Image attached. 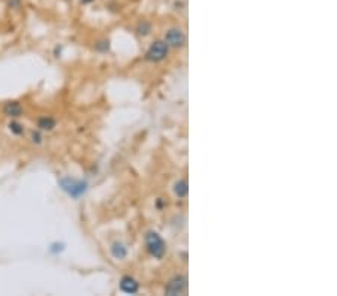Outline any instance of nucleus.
Returning a JSON list of instances; mask_svg holds the SVG:
<instances>
[{
  "instance_id": "f257e3e1",
  "label": "nucleus",
  "mask_w": 337,
  "mask_h": 296,
  "mask_svg": "<svg viewBox=\"0 0 337 296\" xmlns=\"http://www.w3.org/2000/svg\"><path fill=\"white\" fill-rule=\"evenodd\" d=\"M146 244H147V249L150 252L152 256H155L156 259H162L165 254V242L160 238L159 233L156 232H149L146 236Z\"/></svg>"
},
{
  "instance_id": "f03ea898",
  "label": "nucleus",
  "mask_w": 337,
  "mask_h": 296,
  "mask_svg": "<svg viewBox=\"0 0 337 296\" xmlns=\"http://www.w3.org/2000/svg\"><path fill=\"white\" fill-rule=\"evenodd\" d=\"M60 186L72 197H78V196H81L86 191V183L72 180V178H63V180H60Z\"/></svg>"
},
{
  "instance_id": "7ed1b4c3",
  "label": "nucleus",
  "mask_w": 337,
  "mask_h": 296,
  "mask_svg": "<svg viewBox=\"0 0 337 296\" xmlns=\"http://www.w3.org/2000/svg\"><path fill=\"white\" fill-rule=\"evenodd\" d=\"M168 54V45L165 42H155L150 48H149V51L146 54V59L150 60V62H160L166 57Z\"/></svg>"
},
{
  "instance_id": "20e7f679",
  "label": "nucleus",
  "mask_w": 337,
  "mask_h": 296,
  "mask_svg": "<svg viewBox=\"0 0 337 296\" xmlns=\"http://www.w3.org/2000/svg\"><path fill=\"white\" fill-rule=\"evenodd\" d=\"M187 287V280L181 275H177L174 277L170 283H168L166 289H165V293L170 295V296H174V295H181Z\"/></svg>"
},
{
  "instance_id": "39448f33",
  "label": "nucleus",
  "mask_w": 337,
  "mask_h": 296,
  "mask_svg": "<svg viewBox=\"0 0 337 296\" xmlns=\"http://www.w3.org/2000/svg\"><path fill=\"white\" fill-rule=\"evenodd\" d=\"M184 41H186V38H184L183 32L179 30V29H171L165 36V43L171 45V46H176V48L181 46L184 43Z\"/></svg>"
},
{
  "instance_id": "423d86ee",
  "label": "nucleus",
  "mask_w": 337,
  "mask_h": 296,
  "mask_svg": "<svg viewBox=\"0 0 337 296\" xmlns=\"http://www.w3.org/2000/svg\"><path fill=\"white\" fill-rule=\"evenodd\" d=\"M24 109L20 102L17 101H9L3 105V114L9 118H20L22 115Z\"/></svg>"
},
{
  "instance_id": "0eeeda50",
  "label": "nucleus",
  "mask_w": 337,
  "mask_h": 296,
  "mask_svg": "<svg viewBox=\"0 0 337 296\" xmlns=\"http://www.w3.org/2000/svg\"><path fill=\"white\" fill-rule=\"evenodd\" d=\"M138 283H136V280H134L132 277H129V275H126V277H123L122 278V281H120V289H122L125 293H131V295H134V293H136L138 292Z\"/></svg>"
},
{
  "instance_id": "6e6552de",
  "label": "nucleus",
  "mask_w": 337,
  "mask_h": 296,
  "mask_svg": "<svg viewBox=\"0 0 337 296\" xmlns=\"http://www.w3.org/2000/svg\"><path fill=\"white\" fill-rule=\"evenodd\" d=\"M38 127L39 130H44V132H50L56 127V120L53 117H48V115H44L38 120Z\"/></svg>"
},
{
  "instance_id": "1a4fd4ad",
  "label": "nucleus",
  "mask_w": 337,
  "mask_h": 296,
  "mask_svg": "<svg viewBox=\"0 0 337 296\" xmlns=\"http://www.w3.org/2000/svg\"><path fill=\"white\" fill-rule=\"evenodd\" d=\"M111 253L115 259H125L126 257V249H125V245L123 244H120V242H114L112 247H111Z\"/></svg>"
},
{
  "instance_id": "9d476101",
  "label": "nucleus",
  "mask_w": 337,
  "mask_h": 296,
  "mask_svg": "<svg viewBox=\"0 0 337 296\" xmlns=\"http://www.w3.org/2000/svg\"><path fill=\"white\" fill-rule=\"evenodd\" d=\"M187 191H189V187H187V183L184 180L176 183L174 186V193L179 196V197H186L187 196Z\"/></svg>"
},
{
  "instance_id": "9b49d317",
  "label": "nucleus",
  "mask_w": 337,
  "mask_h": 296,
  "mask_svg": "<svg viewBox=\"0 0 337 296\" xmlns=\"http://www.w3.org/2000/svg\"><path fill=\"white\" fill-rule=\"evenodd\" d=\"M8 127H9V130H11L14 135H17V136L24 135V126L21 125V123H18V121H11Z\"/></svg>"
},
{
  "instance_id": "f8f14e48",
  "label": "nucleus",
  "mask_w": 337,
  "mask_h": 296,
  "mask_svg": "<svg viewBox=\"0 0 337 296\" xmlns=\"http://www.w3.org/2000/svg\"><path fill=\"white\" fill-rule=\"evenodd\" d=\"M150 29H152V26L150 24L147 22V21H142L139 26H138V33L139 35H147L149 32H150Z\"/></svg>"
},
{
  "instance_id": "ddd939ff",
  "label": "nucleus",
  "mask_w": 337,
  "mask_h": 296,
  "mask_svg": "<svg viewBox=\"0 0 337 296\" xmlns=\"http://www.w3.org/2000/svg\"><path fill=\"white\" fill-rule=\"evenodd\" d=\"M94 46H96V49H98V51L105 53V51H108V48H110V42L108 41H101V42L96 43Z\"/></svg>"
},
{
  "instance_id": "4468645a",
  "label": "nucleus",
  "mask_w": 337,
  "mask_h": 296,
  "mask_svg": "<svg viewBox=\"0 0 337 296\" xmlns=\"http://www.w3.org/2000/svg\"><path fill=\"white\" fill-rule=\"evenodd\" d=\"M30 139H32V142L33 144H42V135H41V132L39 130H36V132H32V135H30Z\"/></svg>"
},
{
  "instance_id": "2eb2a0df",
  "label": "nucleus",
  "mask_w": 337,
  "mask_h": 296,
  "mask_svg": "<svg viewBox=\"0 0 337 296\" xmlns=\"http://www.w3.org/2000/svg\"><path fill=\"white\" fill-rule=\"evenodd\" d=\"M8 5H9V8L18 9L21 6V0H8Z\"/></svg>"
},
{
  "instance_id": "dca6fc26",
  "label": "nucleus",
  "mask_w": 337,
  "mask_h": 296,
  "mask_svg": "<svg viewBox=\"0 0 337 296\" xmlns=\"http://www.w3.org/2000/svg\"><path fill=\"white\" fill-rule=\"evenodd\" d=\"M80 2H81L83 5H89V3H91V2H94V0H80Z\"/></svg>"
}]
</instances>
